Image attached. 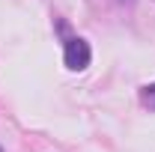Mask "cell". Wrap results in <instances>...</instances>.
<instances>
[{"mask_svg":"<svg viewBox=\"0 0 155 152\" xmlns=\"http://www.w3.org/2000/svg\"><path fill=\"white\" fill-rule=\"evenodd\" d=\"M66 66L69 69H75V72H81V69H87L90 66V45L84 42V39H66Z\"/></svg>","mask_w":155,"mask_h":152,"instance_id":"obj_1","label":"cell"},{"mask_svg":"<svg viewBox=\"0 0 155 152\" xmlns=\"http://www.w3.org/2000/svg\"><path fill=\"white\" fill-rule=\"evenodd\" d=\"M140 98H143V104H146L149 111H155V84H149V87H143V93H140Z\"/></svg>","mask_w":155,"mask_h":152,"instance_id":"obj_2","label":"cell"},{"mask_svg":"<svg viewBox=\"0 0 155 152\" xmlns=\"http://www.w3.org/2000/svg\"><path fill=\"white\" fill-rule=\"evenodd\" d=\"M0 152H3V149H0Z\"/></svg>","mask_w":155,"mask_h":152,"instance_id":"obj_3","label":"cell"}]
</instances>
